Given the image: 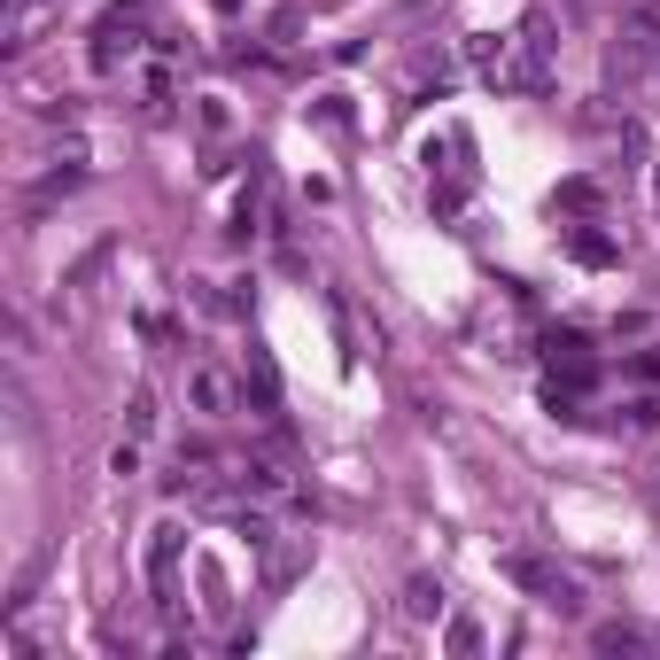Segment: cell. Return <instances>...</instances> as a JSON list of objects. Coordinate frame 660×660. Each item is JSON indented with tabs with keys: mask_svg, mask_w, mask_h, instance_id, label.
<instances>
[{
	"mask_svg": "<svg viewBox=\"0 0 660 660\" xmlns=\"http://www.w3.org/2000/svg\"><path fill=\"white\" fill-rule=\"evenodd\" d=\"M498 567H506V583H521V591H529L544 614H567V622L583 614V591H575V583H567V575H559L552 559H536V552H506Z\"/></svg>",
	"mask_w": 660,
	"mask_h": 660,
	"instance_id": "6da1fadb",
	"label": "cell"
},
{
	"mask_svg": "<svg viewBox=\"0 0 660 660\" xmlns=\"http://www.w3.org/2000/svg\"><path fill=\"white\" fill-rule=\"evenodd\" d=\"M552 47H559V32H552V16L536 9V16L521 24V70L506 78V86H529V94H544V78H552Z\"/></svg>",
	"mask_w": 660,
	"mask_h": 660,
	"instance_id": "7a4b0ae2",
	"label": "cell"
},
{
	"mask_svg": "<svg viewBox=\"0 0 660 660\" xmlns=\"http://www.w3.org/2000/svg\"><path fill=\"white\" fill-rule=\"evenodd\" d=\"M180 552H187V529H180V521H163V529L148 536V591H155V606H172V583H180Z\"/></svg>",
	"mask_w": 660,
	"mask_h": 660,
	"instance_id": "3957f363",
	"label": "cell"
},
{
	"mask_svg": "<svg viewBox=\"0 0 660 660\" xmlns=\"http://www.w3.org/2000/svg\"><path fill=\"white\" fill-rule=\"evenodd\" d=\"M241 381H250V404H257V420H280V366L273 350L250 335V358H241Z\"/></svg>",
	"mask_w": 660,
	"mask_h": 660,
	"instance_id": "277c9868",
	"label": "cell"
},
{
	"mask_svg": "<svg viewBox=\"0 0 660 660\" xmlns=\"http://www.w3.org/2000/svg\"><path fill=\"white\" fill-rule=\"evenodd\" d=\"M567 257L583 265V273H606V265H622V250H614V233L591 218V225H567Z\"/></svg>",
	"mask_w": 660,
	"mask_h": 660,
	"instance_id": "5b68a950",
	"label": "cell"
},
{
	"mask_svg": "<svg viewBox=\"0 0 660 660\" xmlns=\"http://www.w3.org/2000/svg\"><path fill=\"white\" fill-rule=\"evenodd\" d=\"M187 396H195L202 420H225V412H233V381H225L218 366H195V373H187Z\"/></svg>",
	"mask_w": 660,
	"mask_h": 660,
	"instance_id": "8992f818",
	"label": "cell"
},
{
	"mask_svg": "<svg viewBox=\"0 0 660 660\" xmlns=\"http://www.w3.org/2000/svg\"><path fill=\"white\" fill-rule=\"evenodd\" d=\"M404 614L412 622H436L443 614V583H436V575H412V583H404Z\"/></svg>",
	"mask_w": 660,
	"mask_h": 660,
	"instance_id": "52a82bcc",
	"label": "cell"
},
{
	"mask_svg": "<svg viewBox=\"0 0 660 660\" xmlns=\"http://www.w3.org/2000/svg\"><path fill=\"white\" fill-rule=\"evenodd\" d=\"M552 202H559V210H575V218H599V210H606V195H599V180H567V187H559Z\"/></svg>",
	"mask_w": 660,
	"mask_h": 660,
	"instance_id": "ba28073f",
	"label": "cell"
},
{
	"mask_svg": "<svg viewBox=\"0 0 660 660\" xmlns=\"http://www.w3.org/2000/svg\"><path fill=\"white\" fill-rule=\"evenodd\" d=\"M591 645H599V652H637V645H645V629H637V622H599V629H591Z\"/></svg>",
	"mask_w": 660,
	"mask_h": 660,
	"instance_id": "9c48e42d",
	"label": "cell"
},
{
	"mask_svg": "<svg viewBox=\"0 0 660 660\" xmlns=\"http://www.w3.org/2000/svg\"><path fill=\"white\" fill-rule=\"evenodd\" d=\"M125 436H155V389H132L125 396Z\"/></svg>",
	"mask_w": 660,
	"mask_h": 660,
	"instance_id": "30bf717a",
	"label": "cell"
},
{
	"mask_svg": "<svg viewBox=\"0 0 660 660\" xmlns=\"http://www.w3.org/2000/svg\"><path fill=\"white\" fill-rule=\"evenodd\" d=\"M443 652H459V660H466V652H482V622H474V614H451V629H443Z\"/></svg>",
	"mask_w": 660,
	"mask_h": 660,
	"instance_id": "8fae6325",
	"label": "cell"
},
{
	"mask_svg": "<svg viewBox=\"0 0 660 660\" xmlns=\"http://www.w3.org/2000/svg\"><path fill=\"white\" fill-rule=\"evenodd\" d=\"M233 536L250 544V552H273V521L265 513H233Z\"/></svg>",
	"mask_w": 660,
	"mask_h": 660,
	"instance_id": "7c38bea8",
	"label": "cell"
},
{
	"mask_svg": "<svg viewBox=\"0 0 660 660\" xmlns=\"http://www.w3.org/2000/svg\"><path fill=\"white\" fill-rule=\"evenodd\" d=\"M257 311V280H225V319H250Z\"/></svg>",
	"mask_w": 660,
	"mask_h": 660,
	"instance_id": "4fadbf2b",
	"label": "cell"
},
{
	"mask_svg": "<svg viewBox=\"0 0 660 660\" xmlns=\"http://www.w3.org/2000/svg\"><path fill=\"white\" fill-rule=\"evenodd\" d=\"M102 265H109V241H102V250H86V257H78V265H70V288H86V280L102 273Z\"/></svg>",
	"mask_w": 660,
	"mask_h": 660,
	"instance_id": "5bb4252c",
	"label": "cell"
},
{
	"mask_svg": "<svg viewBox=\"0 0 660 660\" xmlns=\"http://www.w3.org/2000/svg\"><path fill=\"white\" fill-rule=\"evenodd\" d=\"M652 187H660V163H652Z\"/></svg>",
	"mask_w": 660,
	"mask_h": 660,
	"instance_id": "9a60e30c",
	"label": "cell"
}]
</instances>
